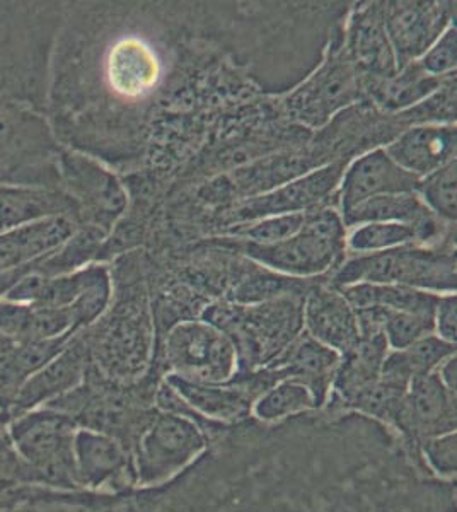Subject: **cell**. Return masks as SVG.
I'll return each instance as SVG.
<instances>
[{
	"label": "cell",
	"instance_id": "cell-1",
	"mask_svg": "<svg viewBox=\"0 0 457 512\" xmlns=\"http://www.w3.org/2000/svg\"><path fill=\"white\" fill-rule=\"evenodd\" d=\"M456 497L388 427L321 410L226 427L173 482L101 512H456Z\"/></svg>",
	"mask_w": 457,
	"mask_h": 512
},
{
	"label": "cell",
	"instance_id": "cell-2",
	"mask_svg": "<svg viewBox=\"0 0 457 512\" xmlns=\"http://www.w3.org/2000/svg\"><path fill=\"white\" fill-rule=\"evenodd\" d=\"M64 4L0 2V105L47 115L50 60Z\"/></svg>",
	"mask_w": 457,
	"mask_h": 512
},
{
	"label": "cell",
	"instance_id": "cell-3",
	"mask_svg": "<svg viewBox=\"0 0 457 512\" xmlns=\"http://www.w3.org/2000/svg\"><path fill=\"white\" fill-rule=\"evenodd\" d=\"M152 415L134 449L137 489H157L173 482L207 453L214 437L226 425L214 424L193 414L176 391L162 379Z\"/></svg>",
	"mask_w": 457,
	"mask_h": 512
},
{
	"label": "cell",
	"instance_id": "cell-4",
	"mask_svg": "<svg viewBox=\"0 0 457 512\" xmlns=\"http://www.w3.org/2000/svg\"><path fill=\"white\" fill-rule=\"evenodd\" d=\"M162 379L151 374L135 384L111 383L89 367L81 386L47 407L67 415L77 429L115 437L132 453L156 414V393Z\"/></svg>",
	"mask_w": 457,
	"mask_h": 512
},
{
	"label": "cell",
	"instance_id": "cell-5",
	"mask_svg": "<svg viewBox=\"0 0 457 512\" xmlns=\"http://www.w3.org/2000/svg\"><path fill=\"white\" fill-rule=\"evenodd\" d=\"M297 297L270 303L232 304L207 309L203 320L220 328L238 350V373H251L272 364L304 330Z\"/></svg>",
	"mask_w": 457,
	"mask_h": 512
},
{
	"label": "cell",
	"instance_id": "cell-6",
	"mask_svg": "<svg viewBox=\"0 0 457 512\" xmlns=\"http://www.w3.org/2000/svg\"><path fill=\"white\" fill-rule=\"evenodd\" d=\"M94 325L81 330L89 367L111 383L135 384L151 376L156 359V328L144 311L130 304L111 306Z\"/></svg>",
	"mask_w": 457,
	"mask_h": 512
},
{
	"label": "cell",
	"instance_id": "cell-7",
	"mask_svg": "<svg viewBox=\"0 0 457 512\" xmlns=\"http://www.w3.org/2000/svg\"><path fill=\"white\" fill-rule=\"evenodd\" d=\"M239 371L238 350L220 328L205 320L178 321L156 344L152 374L191 383L220 384Z\"/></svg>",
	"mask_w": 457,
	"mask_h": 512
},
{
	"label": "cell",
	"instance_id": "cell-8",
	"mask_svg": "<svg viewBox=\"0 0 457 512\" xmlns=\"http://www.w3.org/2000/svg\"><path fill=\"white\" fill-rule=\"evenodd\" d=\"M14 448L41 487L79 490L74 472L77 425L53 408L41 407L6 424Z\"/></svg>",
	"mask_w": 457,
	"mask_h": 512
},
{
	"label": "cell",
	"instance_id": "cell-9",
	"mask_svg": "<svg viewBox=\"0 0 457 512\" xmlns=\"http://www.w3.org/2000/svg\"><path fill=\"white\" fill-rule=\"evenodd\" d=\"M338 289L353 284H398L420 291L456 289V256L406 245L348 260L333 280Z\"/></svg>",
	"mask_w": 457,
	"mask_h": 512
},
{
	"label": "cell",
	"instance_id": "cell-10",
	"mask_svg": "<svg viewBox=\"0 0 457 512\" xmlns=\"http://www.w3.org/2000/svg\"><path fill=\"white\" fill-rule=\"evenodd\" d=\"M345 224L336 210L307 212L301 231L275 245L244 243V253L275 274L304 279L324 274L345 251Z\"/></svg>",
	"mask_w": 457,
	"mask_h": 512
},
{
	"label": "cell",
	"instance_id": "cell-11",
	"mask_svg": "<svg viewBox=\"0 0 457 512\" xmlns=\"http://www.w3.org/2000/svg\"><path fill=\"white\" fill-rule=\"evenodd\" d=\"M60 190L76 205L77 226L110 234L127 207V193L110 169L96 158L62 147L57 159Z\"/></svg>",
	"mask_w": 457,
	"mask_h": 512
},
{
	"label": "cell",
	"instance_id": "cell-12",
	"mask_svg": "<svg viewBox=\"0 0 457 512\" xmlns=\"http://www.w3.org/2000/svg\"><path fill=\"white\" fill-rule=\"evenodd\" d=\"M164 381L176 391L193 414L214 424H243L253 419V405L265 391L282 379L268 367L238 373L231 381L220 384L191 383L176 376H166Z\"/></svg>",
	"mask_w": 457,
	"mask_h": 512
},
{
	"label": "cell",
	"instance_id": "cell-13",
	"mask_svg": "<svg viewBox=\"0 0 457 512\" xmlns=\"http://www.w3.org/2000/svg\"><path fill=\"white\" fill-rule=\"evenodd\" d=\"M456 424V393L447 390L437 374L430 373L411 381L391 431L420 461V444L456 432Z\"/></svg>",
	"mask_w": 457,
	"mask_h": 512
},
{
	"label": "cell",
	"instance_id": "cell-14",
	"mask_svg": "<svg viewBox=\"0 0 457 512\" xmlns=\"http://www.w3.org/2000/svg\"><path fill=\"white\" fill-rule=\"evenodd\" d=\"M74 472L79 490L91 494L118 495L137 489L130 449L101 432L77 429Z\"/></svg>",
	"mask_w": 457,
	"mask_h": 512
},
{
	"label": "cell",
	"instance_id": "cell-15",
	"mask_svg": "<svg viewBox=\"0 0 457 512\" xmlns=\"http://www.w3.org/2000/svg\"><path fill=\"white\" fill-rule=\"evenodd\" d=\"M452 4L447 2H388L382 4L384 28L393 47L398 70L420 59L451 26Z\"/></svg>",
	"mask_w": 457,
	"mask_h": 512
},
{
	"label": "cell",
	"instance_id": "cell-16",
	"mask_svg": "<svg viewBox=\"0 0 457 512\" xmlns=\"http://www.w3.org/2000/svg\"><path fill=\"white\" fill-rule=\"evenodd\" d=\"M359 89L357 70L347 50L335 48L330 60L290 98V111L307 125L319 127L343 106L359 99Z\"/></svg>",
	"mask_w": 457,
	"mask_h": 512
},
{
	"label": "cell",
	"instance_id": "cell-17",
	"mask_svg": "<svg viewBox=\"0 0 457 512\" xmlns=\"http://www.w3.org/2000/svg\"><path fill=\"white\" fill-rule=\"evenodd\" d=\"M87 369L89 354L81 332H77L70 337L57 357H53L47 366L41 367L40 371L31 374L24 381L11 407L7 408L4 425L26 412L47 407L58 398L76 390L86 378Z\"/></svg>",
	"mask_w": 457,
	"mask_h": 512
},
{
	"label": "cell",
	"instance_id": "cell-18",
	"mask_svg": "<svg viewBox=\"0 0 457 512\" xmlns=\"http://www.w3.org/2000/svg\"><path fill=\"white\" fill-rule=\"evenodd\" d=\"M343 176V164L333 163L324 168L314 169L307 175L299 176L284 183L282 187L249 197L232 214L236 224L260 221L265 217L301 214L321 204L335 192Z\"/></svg>",
	"mask_w": 457,
	"mask_h": 512
},
{
	"label": "cell",
	"instance_id": "cell-19",
	"mask_svg": "<svg viewBox=\"0 0 457 512\" xmlns=\"http://www.w3.org/2000/svg\"><path fill=\"white\" fill-rule=\"evenodd\" d=\"M388 352L389 345L382 333L360 337L357 345L340 359L323 412L353 414L360 400L379 383Z\"/></svg>",
	"mask_w": 457,
	"mask_h": 512
},
{
	"label": "cell",
	"instance_id": "cell-20",
	"mask_svg": "<svg viewBox=\"0 0 457 512\" xmlns=\"http://www.w3.org/2000/svg\"><path fill=\"white\" fill-rule=\"evenodd\" d=\"M338 187L340 205L343 212H347L369 198L417 193L420 178L394 163L386 149H376L353 161L350 168L343 171Z\"/></svg>",
	"mask_w": 457,
	"mask_h": 512
},
{
	"label": "cell",
	"instance_id": "cell-21",
	"mask_svg": "<svg viewBox=\"0 0 457 512\" xmlns=\"http://www.w3.org/2000/svg\"><path fill=\"white\" fill-rule=\"evenodd\" d=\"M302 325L319 344L338 354H347L360 340L357 313L342 292L330 287H314L304 297Z\"/></svg>",
	"mask_w": 457,
	"mask_h": 512
},
{
	"label": "cell",
	"instance_id": "cell-22",
	"mask_svg": "<svg viewBox=\"0 0 457 512\" xmlns=\"http://www.w3.org/2000/svg\"><path fill=\"white\" fill-rule=\"evenodd\" d=\"M340 359L342 355L319 344L318 340L302 330L301 335L267 367L275 371L280 379H292L307 386L313 393L318 410H323Z\"/></svg>",
	"mask_w": 457,
	"mask_h": 512
},
{
	"label": "cell",
	"instance_id": "cell-23",
	"mask_svg": "<svg viewBox=\"0 0 457 512\" xmlns=\"http://www.w3.org/2000/svg\"><path fill=\"white\" fill-rule=\"evenodd\" d=\"M456 142L454 125H417L389 144L386 152L400 168L423 180L456 159Z\"/></svg>",
	"mask_w": 457,
	"mask_h": 512
},
{
	"label": "cell",
	"instance_id": "cell-24",
	"mask_svg": "<svg viewBox=\"0 0 457 512\" xmlns=\"http://www.w3.org/2000/svg\"><path fill=\"white\" fill-rule=\"evenodd\" d=\"M345 50L355 70L369 74L374 81L388 79L398 72L393 47L384 28L381 4H369L355 12Z\"/></svg>",
	"mask_w": 457,
	"mask_h": 512
},
{
	"label": "cell",
	"instance_id": "cell-25",
	"mask_svg": "<svg viewBox=\"0 0 457 512\" xmlns=\"http://www.w3.org/2000/svg\"><path fill=\"white\" fill-rule=\"evenodd\" d=\"M72 217H47L0 234V275L50 255L74 234Z\"/></svg>",
	"mask_w": 457,
	"mask_h": 512
},
{
	"label": "cell",
	"instance_id": "cell-26",
	"mask_svg": "<svg viewBox=\"0 0 457 512\" xmlns=\"http://www.w3.org/2000/svg\"><path fill=\"white\" fill-rule=\"evenodd\" d=\"M343 224L360 226L367 222H398L417 229L420 241H427L435 234L434 214L423 204L418 193H398L369 198L353 209L343 212Z\"/></svg>",
	"mask_w": 457,
	"mask_h": 512
},
{
	"label": "cell",
	"instance_id": "cell-27",
	"mask_svg": "<svg viewBox=\"0 0 457 512\" xmlns=\"http://www.w3.org/2000/svg\"><path fill=\"white\" fill-rule=\"evenodd\" d=\"M343 297L355 311L357 309L379 308L415 315H435L440 294L420 291L415 287L398 286V284H353L340 287Z\"/></svg>",
	"mask_w": 457,
	"mask_h": 512
},
{
	"label": "cell",
	"instance_id": "cell-28",
	"mask_svg": "<svg viewBox=\"0 0 457 512\" xmlns=\"http://www.w3.org/2000/svg\"><path fill=\"white\" fill-rule=\"evenodd\" d=\"M444 79L446 77L430 76L415 60L398 70L394 76L376 81L372 86V96L382 110H410L434 94L444 84Z\"/></svg>",
	"mask_w": 457,
	"mask_h": 512
},
{
	"label": "cell",
	"instance_id": "cell-29",
	"mask_svg": "<svg viewBox=\"0 0 457 512\" xmlns=\"http://www.w3.org/2000/svg\"><path fill=\"white\" fill-rule=\"evenodd\" d=\"M108 234L98 227L79 226L64 245L35 262V270L45 277L74 274L77 270L98 262Z\"/></svg>",
	"mask_w": 457,
	"mask_h": 512
},
{
	"label": "cell",
	"instance_id": "cell-30",
	"mask_svg": "<svg viewBox=\"0 0 457 512\" xmlns=\"http://www.w3.org/2000/svg\"><path fill=\"white\" fill-rule=\"evenodd\" d=\"M313 412H319L313 393L307 386L292 379H282L273 384L253 405V419L268 425Z\"/></svg>",
	"mask_w": 457,
	"mask_h": 512
},
{
	"label": "cell",
	"instance_id": "cell-31",
	"mask_svg": "<svg viewBox=\"0 0 457 512\" xmlns=\"http://www.w3.org/2000/svg\"><path fill=\"white\" fill-rule=\"evenodd\" d=\"M420 241L417 229L398 222H367L353 229L347 239L348 248L359 255L394 250Z\"/></svg>",
	"mask_w": 457,
	"mask_h": 512
},
{
	"label": "cell",
	"instance_id": "cell-32",
	"mask_svg": "<svg viewBox=\"0 0 457 512\" xmlns=\"http://www.w3.org/2000/svg\"><path fill=\"white\" fill-rule=\"evenodd\" d=\"M304 279H294L275 272H258L241 280L232 294L236 304L251 306V304L270 303L284 297H301L304 291Z\"/></svg>",
	"mask_w": 457,
	"mask_h": 512
},
{
	"label": "cell",
	"instance_id": "cell-33",
	"mask_svg": "<svg viewBox=\"0 0 457 512\" xmlns=\"http://www.w3.org/2000/svg\"><path fill=\"white\" fill-rule=\"evenodd\" d=\"M456 159L420 180L418 197L427 209L446 221H456Z\"/></svg>",
	"mask_w": 457,
	"mask_h": 512
},
{
	"label": "cell",
	"instance_id": "cell-34",
	"mask_svg": "<svg viewBox=\"0 0 457 512\" xmlns=\"http://www.w3.org/2000/svg\"><path fill=\"white\" fill-rule=\"evenodd\" d=\"M306 216L307 212L265 217L260 221L236 224V227H232L231 234L253 245H275L296 236L304 226Z\"/></svg>",
	"mask_w": 457,
	"mask_h": 512
},
{
	"label": "cell",
	"instance_id": "cell-35",
	"mask_svg": "<svg viewBox=\"0 0 457 512\" xmlns=\"http://www.w3.org/2000/svg\"><path fill=\"white\" fill-rule=\"evenodd\" d=\"M382 335L389 350H403L422 338L434 335V316L415 315L386 309Z\"/></svg>",
	"mask_w": 457,
	"mask_h": 512
},
{
	"label": "cell",
	"instance_id": "cell-36",
	"mask_svg": "<svg viewBox=\"0 0 457 512\" xmlns=\"http://www.w3.org/2000/svg\"><path fill=\"white\" fill-rule=\"evenodd\" d=\"M405 117L420 125H451L456 120V79H449L429 98L406 110Z\"/></svg>",
	"mask_w": 457,
	"mask_h": 512
},
{
	"label": "cell",
	"instance_id": "cell-37",
	"mask_svg": "<svg viewBox=\"0 0 457 512\" xmlns=\"http://www.w3.org/2000/svg\"><path fill=\"white\" fill-rule=\"evenodd\" d=\"M418 458L435 478L444 482H456V432L432 437L420 444Z\"/></svg>",
	"mask_w": 457,
	"mask_h": 512
},
{
	"label": "cell",
	"instance_id": "cell-38",
	"mask_svg": "<svg viewBox=\"0 0 457 512\" xmlns=\"http://www.w3.org/2000/svg\"><path fill=\"white\" fill-rule=\"evenodd\" d=\"M400 352L411 374L418 378L435 373L442 362L456 354V345L444 342L437 335H429Z\"/></svg>",
	"mask_w": 457,
	"mask_h": 512
},
{
	"label": "cell",
	"instance_id": "cell-39",
	"mask_svg": "<svg viewBox=\"0 0 457 512\" xmlns=\"http://www.w3.org/2000/svg\"><path fill=\"white\" fill-rule=\"evenodd\" d=\"M19 485H38L18 451L12 444L7 427L0 424V489H14Z\"/></svg>",
	"mask_w": 457,
	"mask_h": 512
},
{
	"label": "cell",
	"instance_id": "cell-40",
	"mask_svg": "<svg viewBox=\"0 0 457 512\" xmlns=\"http://www.w3.org/2000/svg\"><path fill=\"white\" fill-rule=\"evenodd\" d=\"M417 62L430 76H452L451 72L456 69L457 62L456 26L451 24Z\"/></svg>",
	"mask_w": 457,
	"mask_h": 512
},
{
	"label": "cell",
	"instance_id": "cell-41",
	"mask_svg": "<svg viewBox=\"0 0 457 512\" xmlns=\"http://www.w3.org/2000/svg\"><path fill=\"white\" fill-rule=\"evenodd\" d=\"M35 306L0 297V335L12 340H33Z\"/></svg>",
	"mask_w": 457,
	"mask_h": 512
},
{
	"label": "cell",
	"instance_id": "cell-42",
	"mask_svg": "<svg viewBox=\"0 0 457 512\" xmlns=\"http://www.w3.org/2000/svg\"><path fill=\"white\" fill-rule=\"evenodd\" d=\"M457 315L456 294H444L439 297V303L435 308L434 335L442 338L444 342L456 345Z\"/></svg>",
	"mask_w": 457,
	"mask_h": 512
},
{
	"label": "cell",
	"instance_id": "cell-43",
	"mask_svg": "<svg viewBox=\"0 0 457 512\" xmlns=\"http://www.w3.org/2000/svg\"><path fill=\"white\" fill-rule=\"evenodd\" d=\"M437 378L440 379V383L446 386L447 390L451 391V393H456V381H457V359L456 354L451 355L449 359L442 362L439 367H437Z\"/></svg>",
	"mask_w": 457,
	"mask_h": 512
},
{
	"label": "cell",
	"instance_id": "cell-44",
	"mask_svg": "<svg viewBox=\"0 0 457 512\" xmlns=\"http://www.w3.org/2000/svg\"><path fill=\"white\" fill-rule=\"evenodd\" d=\"M0 424H4V408H2V403H0Z\"/></svg>",
	"mask_w": 457,
	"mask_h": 512
}]
</instances>
